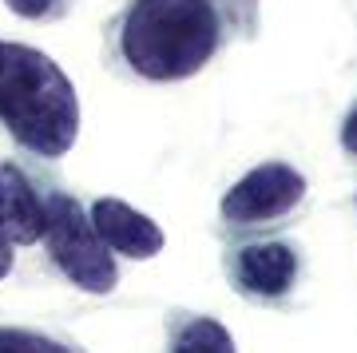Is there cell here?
<instances>
[{
    "label": "cell",
    "mask_w": 357,
    "mask_h": 353,
    "mask_svg": "<svg viewBox=\"0 0 357 353\" xmlns=\"http://www.w3.org/2000/svg\"><path fill=\"white\" fill-rule=\"evenodd\" d=\"M0 123L40 159L68 155L79 135V100L68 72L20 40H0Z\"/></svg>",
    "instance_id": "cell-2"
},
{
    "label": "cell",
    "mask_w": 357,
    "mask_h": 353,
    "mask_svg": "<svg viewBox=\"0 0 357 353\" xmlns=\"http://www.w3.org/2000/svg\"><path fill=\"white\" fill-rule=\"evenodd\" d=\"M16 16H24V20H44V16L56 8V0H4Z\"/></svg>",
    "instance_id": "cell-11"
},
{
    "label": "cell",
    "mask_w": 357,
    "mask_h": 353,
    "mask_svg": "<svg viewBox=\"0 0 357 353\" xmlns=\"http://www.w3.org/2000/svg\"><path fill=\"white\" fill-rule=\"evenodd\" d=\"M222 278L238 298L255 306H286L302 278V254L290 239H243L227 242Z\"/></svg>",
    "instance_id": "cell-5"
},
{
    "label": "cell",
    "mask_w": 357,
    "mask_h": 353,
    "mask_svg": "<svg viewBox=\"0 0 357 353\" xmlns=\"http://www.w3.org/2000/svg\"><path fill=\"white\" fill-rule=\"evenodd\" d=\"M91 227L100 234V242L107 246L112 254H123V258H155V254L163 250V230L159 223L128 206L123 199H115V195H103V199L91 202Z\"/></svg>",
    "instance_id": "cell-7"
},
{
    "label": "cell",
    "mask_w": 357,
    "mask_h": 353,
    "mask_svg": "<svg viewBox=\"0 0 357 353\" xmlns=\"http://www.w3.org/2000/svg\"><path fill=\"white\" fill-rule=\"evenodd\" d=\"M48 227V195L32 183L20 163L0 159V234L8 246H32L44 242Z\"/></svg>",
    "instance_id": "cell-6"
},
{
    "label": "cell",
    "mask_w": 357,
    "mask_h": 353,
    "mask_svg": "<svg viewBox=\"0 0 357 353\" xmlns=\"http://www.w3.org/2000/svg\"><path fill=\"white\" fill-rule=\"evenodd\" d=\"M302 202H306V175L298 167L282 159L250 167L218 202V223L227 230L222 239H270L302 215Z\"/></svg>",
    "instance_id": "cell-3"
},
{
    "label": "cell",
    "mask_w": 357,
    "mask_h": 353,
    "mask_svg": "<svg viewBox=\"0 0 357 353\" xmlns=\"http://www.w3.org/2000/svg\"><path fill=\"white\" fill-rule=\"evenodd\" d=\"M0 353H88L72 338H56L32 326H0Z\"/></svg>",
    "instance_id": "cell-9"
},
{
    "label": "cell",
    "mask_w": 357,
    "mask_h": 353,
    "mask_svg": "<svg viewBox=\"0 0 357 353\" xmlns=\"http://www.w3.org/2000/svg\"><path fill=\"white\" fill-rule=\"evenodd\" d=\"M44 250L60 274L79 286L84 294H107L119 282L115 254L107 250L91 227L88 211L68 190L48 195V227H44Z\"/></svg>",
    "instance_id": "cell-4"
},
{
    "label": "cell",
    "mask_w": 357,
    "mask_h": 353,
    "mask_svg": "<svg viewBox=\"0 0 357 353\" xmlns=\"http://www.w3.org/2000/svg\"><path fill=\"white\" fill-rule=\"evenodd\" d=\"M8 274H13V246L0 234V278H8Z\"/></svg>",
    "instance_id": "cell-12"
},
{
    "label": "cell",
    "mask_w": 357,
    "mask_h": 353,
    "mask_svg": "<svg viewBox=\"0 0 357 353\" xmlns=\"http://www.w3.org/2000/svg\"><path fill=\"white\" fill-rule=\"evenodd\" d=\"M163 353H238L230 329L211 314L195 310H167Z\"/></svg>",
    "instance_id": "cell-8"
},
{
    "label": "cell",
    "mask_w": 357,
    "mask_h": 353,
    "mask_svg": "<svg viewBox=\"0 0 357 353\" xmlns=\"http://www.w3.org/2000/svg\"><path fill=\"white\" fill-rule=\"evenodd\" d=\"M262 0H128L107 24V56L143 84L199 76L230 44L258 36Z\"/></svg>",
    "instance_id": "cell-1"
},
{
    "label": "cell",
    "mask_w": 357,
    "mask_h": 353,
    "mask_svg": "<svg viewBox=\"0 0 357 353\" xmlns=\"http://www.w3.org/2000/svg\"><path fill=\"white\" fill-rule=\"evenodd\" d=\"M342 155L349 159V167L357 171V100L349 103V112H345V119H342Z\"/></svg>",
    "instance_id": "cell-10"
}]
</instances>
